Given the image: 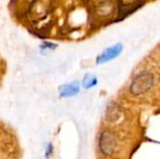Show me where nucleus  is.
I'll return each instance as SVG.
<instances>
[{
	"label": "nucleus",
	"instance_id": "1",
	"mask_svg": "<svg viewBox=\"0 0 160 159\" xmlns=\"http://www.w3.org/2000/svg\"><path fill=\"white\" fill-rule=\"evenodd\" d=\"M154 82L155 78L150 71H142L133 78L129 91L133 96L142 95L153 87Z\"/></svg>",
	"mask_w": 160,
	"mask_h": 159
},
{
	"label": "nucleus",
	"instance_id": "2",
	"mask_svg": "<svg viewBox=\"0 0 160 159\" xmlns=\"http://www.w3.org/2000/svg\"><path fill=\"white\" fill-rule=\"evenodd\" d=\"M146 0H117L118 20L121 21L140 9Z\"/></svg>",
	"mask_w": 160,
	"mask_h": 159
},
{
	"label": "nucleus",
	"instance_id": "3",
	"mask_svg": "<svg viewBox=\"0 0 160 159\" xmlns=\"http://www.w3.org/2000/svg\"><path fill=\"white\" fill-rule=\"evenodd\" d=\"M99 149L105 156H110L114 151L116 141L114 135L110 131H103L99 137Z\"/></svg>",
	"mask_w": 160,
	"mask_h": 159
},
{
	"label": "nucleus",
	"instance_id": "4",
	"mask_svg": "<svg viewBox=\"0 0 160 159\" xmlns=\"http://www.w3.org/2000/svg\"><path fill=\"white\" fill-rule=\"evenodd\" d=\"M122 51H123V46L120 43L113 45L111 48H108L97 58V64H103L116 58L121 53Z\"/></svg>",
	"mask_w": 160,
	"mask_h": 159
},
{
	"label": "nucleus",
	"instance_id": "5",
	"mask_svg": "<svg viewBox=\"0 0 160 159\" xmlns=\"http://www.w3.org/2000/svg\"><path fill=\"white\" fill-rule=\"evenodd\" d=\"M80 91V83L78 81L63 84L59 87V95L62 97H70L77 95Z\"/></svg>",
	"mask_w": 160,
	"mask_h": 159
},
{
	"label": "nucleus",
	"instance_id": "6",
	"mask_svg": "<svg viewBox=\"0 0 160 159\" xmlns=\"http://www.w3.org/2000/svg\"><path fill=\"white\" fill-rule=\"evenodd\" d=\"M98 83V79L94 76V75H91V74H86L82 82V86L85 88V89H89V88H92L94 87L96 84Z\"/></svg>",
	"mask_w": 160,
	"mask_h": 159
},
{
	"label": "nucleus",
	"instance_id": "7",
	"mask_svg": "<svg viewBox=\"0 0 160 159\" xmlns=\"http://www.w3.org/2000/svg\"><path fill=\"white\" fill-rule=\"evenodd\" d=\"M119 116V110L116 106L110 107L107 112V118L108 120H115Z\"/></svg>",
	"mask_w": 160,
	"mask_h": 159
},
{
	"label": "nucleus",
	"instance_id": "8",
	"mask_svg": "<svg viewBox=\"0 0 160 159\" xmlns=\"http://www.w3.org/2000/svg\"><path fill=\"white\" fill-rule=\"evenodd\" d=\"M42 48H45V49H51V50H52V49H54V48H56V45L55 44H52V43H49V42H45L42 46H41Z\"/></svg>",
	"mask_w": 160,
	"mask_h": 159
}]
</instances>
